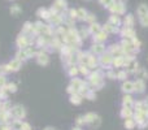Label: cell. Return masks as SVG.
Instances as JSON below:
<instances>
[{"instance_id":"34","label":"cell","mask_w":148,"mask_h":130,"mask_svg":"<svg viewBox=\"0 0 148 130\" xmlns=\"http://www.w3.org/2000/svg\"><path fill=\"white\" fill-rule=\"evenodd\" d=\"M86 21H88L90 23H94V22H95V16H94V14H87Z\"/></svg>"},{"instance_id":"31","label":"cell","mask_w":148,"mask_h":130,"mask_svg":"<svg viewBox=\"0 0 148 130\" xmlns=\"http://www.w3.org/2000/svg\"><path fill=\"white\" fill-rule=\"evenodd\" d=\"M78 72H79V70L75 68V66H70V68H69V74H70L72 77H75L77 74H78Z\"/></svg>"},{"instance_id":"12","label":"cell","mask_w":148,"mask_h":130,"mask_svg":"<svg viewBox=\"0 0 148 130\" xmlns=\"http://www.w3.org/2000/svg\"><path fill=\"white\" fill-rule=\"evenodd\" d=\"M104 46H103L101 43H95L94 46L91 47V51L94 52V54H103L104 52Z\"/></svg>"},{"instance_id":"36","label":"cell","mask_w":148,"mask_h":130,"mask_svg":"<svg viewBox=\"0 0 148 130\" xmlns=\"http://www.w3.org/2000/svg\"><path fill=\"white\" fill-rule=\"evenodd\" d=\"M100 3H101L104 7H109V5L113 3V0H100Z\"/></svg>"},{"instance_id":"21","label":"cell","mask_w":148,"mask_h":130,"mask_svg":"<svg viewBox=\"0 0 148 130\" xmlns=\"http://www.w3.org/2000/svg\"><path fill=\"white\" fill-rule=\"evenodd\" d=\"M81 102H82V95L73 94L70 96V103H73V104H81Z\"/></svg>"},{"instance_id":"9","label":"cell","mask_w":148,"mask_h":130,"mask_svg":"<svg viewBox=\"0 0 148 130\" xmlns=\"http://www.w3.org/2000/svg\"><path fill=\"white\" fill-rule=\"evenodd\" d=\"M139 17H144V16H148V5L147 4H140L136 9Z\"/></svg>"},{"instance_id":"8","label":"cell","mask_w":148,"mask_h":130,"mask_svg":"<svg viewBox=\"0 0 148 130\" xmlns=\"http://www.w3.org/2000/svg\"><path fill=\"white\" fill-rule=\"evenodd\" d=\"M136 70H138V63L133 59L127 65H126V72H127V73H135Z\"/></svg>"},{"instance_id":"1","label":"cell","mask_w":148,"mask_h":130,"mask_svg":"<svg viewBox=\"0 0 148 130\" xmlns=\"http://www.w3.org/2000/svg\"><path fill=\"white\" fill-rule=\"evenodd\" d=\"M108 8H109L110 12L116 13V14H122V13H125V5L120 1H116V3L113 1Z\"/></svg>"},{"instance_id":"46","label":"cell","mask_w":148,"mask_h":130,"mask_svg":"<svg viewBox=\"0 0 148 130\" xmlns=\"http://www.w3.org/2000/svg\"><path fill=\"white\" fill-rule=\"evenodd\" d=\"M0 130H1V126H0Z\"/></svg>"},{"instance_id":"17","label":"cell","mask_w":148,"mask_h":130,"mask_svg":"<svg viewBox=\"0 0 148 130\" xmlns=\"http://www.w3.org/2000/svg\"><path fill=\"white\" fill-rule=\"evenodd\" d=\"M103 29H104L105 33H118V28H117V26H113L112 23H109V22H108Z\"/></svg>"},{"instance_id":"19","label":"cell","mask_w":148,"mask_h":130,"mask_svg":"<svg viewBox=\"0 0 148 130\" xmlns=\"http://www.w3.org/2000/svg\"><path fill=\"white\" fill-rule=\"evenodd\" d=\"M100 31H101V26H100L99 23H96V22L91 23V26H90V33L97 34V33H100Z\"/></svg>"},{"instance_id":"20","label":"cell","mask_w":148,"mask_h":130,"mask_svg":"<svg viewBox=\"0 0 148 130\" xmlns=\"http://www.w3.org/2000/svg\"><path fill=\"white\" fill-rule=\"evenodd\" d=\"M109 23H112L113 26H120V25H121V20H120V17H118V14H113V16H110V18H109Z\"/></svg>"},{"instance_id":"30","label":"cell","mask_w":148,"mask_h":130,"mask_svg":"<svg viewBox=\"0 0 148 130\" xmlns=\"http://www.w3.org/2000/svg\"><path fill=\"white\" fill-rule=\"evenodd\" d=\"M140 20V25L144 26V28H148V16H144V17H139Z\"/></svg>"},{"instance_id":"4","label":"cell","mask_w":148,"mask_h":130,"mask_svg":"<svg viewBox=\"0 0 148 130\" xmlns=\"http://www.w3.org/2000/svg\"><path fill=\"white\" fill-rule=\"evenodd\" d=\"M121 89H122V91L126 92V94H131V92L134 91V82L123 81V83H122V86H121Z\"/></svg>"},{"instance_id":"40","label":"cell","mask_w":148,"mask_h":130,"mask_svg":"<svg viewBox=\"0 0 148 130\" xmlns=\"http://www.w3.org/2000/svg\"><path fill=\"white\" fill-rule=\"evenodd\" d=\"M21 130H30V125H29V124L22 122V129Z\"/></svg>"},{"instance_id":"28","label":"cell","mask_w":148,"mask_h":130,"mask_svg":"<svg viewBox=\"0 0 148 130\" xmlns=\"http://www.w3.org/2000/svg\"><path fill=\"white\" fill-rule=\"evenodd\" d=\"M100 124H101V120H100V117H99V116H97V117L95 118V120L92 121L91 124H90V126H91V128H99V126H100Z\"/></svg>"},{"instance_id":"15","label":"cell","mask_w":148,"mask_h":130,"mask_svg":"<svg viewBox=\"0 0 148 130\" xmlns=\"http://www.w3.org/2000/svg\"><path fill=\"white\" fill-rule=\"evenodd\" d=\"M17 46L20 47V50L26 48V47H27V39H26V36H22V35H21L20 38L17 39Z\"/></svg>"},{"instance_id":"26","label":"cell","mask_w":148,"mask_h":130,"mask_svg":"<svg viewBox=\"0 0 148 130\" xmlns=\"http://www.w3.org/2000/svg\"><path fill=\"white\" fill-rule=\"evenodd\" d=\"M127 72L126 70H121V72H118L117 73V78L118 79H121V81H126V78H127Z\"/></svg>"},{"instance_id":"38","label":"cell","mask_w":148,"mask_h":130,"mask_svg":"<svg viewBox=\"0 0 148 130\" xmlns=\"http://www.w3.org/2000/svg\"><path fill=\"white\" fill-rule=\"evenodd\" d=\"M107 76H108V78H110V79H114V78H117V76H116L113 72H108L107 73Z\"/></svg>"},{"instance_id":"41","label":"cell","mask_w":148,"mask_h":130,"mask_svg":"<svg viewBox=\"0 0 148 130\" xmlns=\"http://www.w3.org/2000/svg\"><path fill=\"white\" fill-rule=\"evenodd\" d=\"M4 85H5V77L0 76V86H4Z\"/></svg>"},{"instance_id":"10","label":"cell","mask_w":148,"mask_h":130,"mask_svg":"<svg viewBox=\"0 0 148 130\" xmlns=\"http://www.w3.org/2000/svg\"><path fill=\"white\" fill-rule=\"evenodd\" d=\"M122 103H123V107H127V108H131V105L134 104V100H133V96L130 94H126L122 99Z\"/></svg>"},{"instance_id":"25","label":"cell","mask_w":148,"mask_h":130,"mask_svg":"<svg viewBox=\"0 0 148 130\" xmlns=\"http://www.w3.org/2000/svg\"><path fill=\"white\" fill-rule=\"evenodd\" d=\"M96 117H97V115H95V113H87L84 116V121H86V124H91Z\"/></svg>"},{"instance_id":"39","label":"cell","mask_w":148,"mask_h":130,"mask_svg":"<svg viewBox=\"0 0 148 130\" xmlns=\"http://www.w3.org/2000/svg\"><path fill=\"white\" fill-rule=\"evenodd\" d=\"M77 124H78V125L86 124V121H84V117H78V118H77Z\"/></svg>"},{"instance_id":"23","label":"cell","mask_w":148,"mask_h":130,"mask_svg":"<svg viewBox=\"0 0 148 130\" xmlns=\"http://www.w3.org/2000/svg\"><path fill=\"white\" fill-rule=\"evenodd\" d=\"M134 25V17L131 14H127L125 17V26L126 28H131Z\"/></svg>"},{"instance_id":"44","label":"cell","mask_w":148,"mask_h":130,"mask_svg":"<svg viewBox=\"0 0 148 130\" xmlns=\"http://www.w3.org/2000/svg\"><path fill=\"white\" fill-rule=\"evenodd\" d=\"M44 130H53L52 128H47V129H44Z\"/></svg>"},{"instance_id":"45","label":"cell","mask_w":148,"mask_h":130,"mask_svg":"<svg viewBox=\"0 0 148 130\" xmlns=\"http://www.w3.org/2000/svg\"><path fill=\"white\" fill-rule=\"evenodd\" d=\"M73 130H82V129H79V128H74Z\"/></svg>"},{"instance_id":"22","label":"cell","mask_w":148,"mask_h":130,"mask_svg":"<svg viewBox=\"0 0 148 130\" xmlns=\"http://www.w3.org/2000/svg\"><path fill=\"white\" fill-rule=\"evenodd\" d=\"M112 64L114 65L116 68H121V66L123 65V56H121V57H113Z\"/></svg>"},{"instance_id":"11","label":"cell","mask_w":148,"mask_h":130,"mask_svg":"<svg viewBox=\"0 0 148 130\" xmlns=\"http://www.w3.org/2000/svg\"><path fill=\"white\" fill-rule=\"evenodd\" d=\"M36 59H38V63L40 65H47L48 64V56H47V54H44V52H39Z\"/></svg>"},{"instance_id":"16","label":"cell","mask_w":148,"mask_h":130,"mask_svg":"<svg viewBox=\"0 0 148 130\" xmlns=\"http://www.w3.org/2000/svg\"><path fill=\"white\" fill-rule=\"evenodd\" d=\"M121 116H122L123 118H130L131 116H133V111H131V108L123 107L122 109H121Z\"/></svg>"},{"instance_id":"5","label":"cell","mask_w":148,"mask_h":130,"mask_svg":"<svg viewBox=\"0 0 148 130\" xmlns=\"http://www.w3.org/2000/svg\"><path fill=\"white\" fill-rule=\"evenodd\" d=\"M121 35H122L123 38L133 39V38H135V31H134L131 28H126V26H125V28L121 30Z\"/></svg>"},{"instance_id":"37","label":"cell","mask_w":148,"mask_h":130,"mask_svg":"<svg viewBox=\"0 0 148 130\" xmlns=\"http://www.w3.org/2000/svg\"><path fill=\"white\" fill-rule=\"evenodd\" d=\"M69 17H70V18H77V10L70 9V10H69Z\"/></svg>"},{"instance_id":"7","label":"cell","mask_w":148,"mask_h":130,"mask_svg":"<svg viewBox=\"0 0 148 130\" xmlns=\"http://www.w3.org/2000/svg\"><path fill=\"white\" fill-rule=\"evenodd\" d=\"M105 41H107V33H105V31H100V33L94 35L95 43H103V42H105Z\"/></svg>"},{"instance_id":"18","label":"cell","mask_w":148,"mask_h":130,"mask_svg":"<svg viewBox=\"0 0 148 130\" xmlns=\"http://www.w3.org/2000/svg\"><path fill=\"white\" fill-rule=\"evenodd\" d=\"M135 74L138 76L139 79H142V81H144V79L148 78V73H147L146 69H138V70L135 72Z\"/></svg>"},{"instance_id":"35","label":"cell","mask_w":148,"mask_h":130,"mask_svg":"<svg viewBox=\"0 0 148 130\" xmlns=\"http://www.w3.org/2000/svg\"><path fill=\"white\" fill-rule=\"evenodd\" d=\"M7 87H8V91H12V92H14L16 90H17V87H16L14 83H9Z\"/></svg>"},{"instance_id":"13","label":"cell","mask_w":148,"mask_h":130,"mask_svg":"<svg viewBox=\"0 0 148 130\" xmlns=\"http://www.w3.org/2000/svg\"><path fill=\"white\" fill-rule=\"evenodd\" d=\"M9 69L10 70H18V69L21 68V60L20 59H14L13 61H10L9 63Z\"/></svg>"},{"instance_id":"42","label":"cell","mask_w":148,"mask_h":130,"mask_svg":"<svg viewBox=\"0 0 148 130\" xmlns=\"http://www.w3.org/2000/svg\"><path fill=\"white\" fill-rule=\"evenodd\" d=\"M118 1H120V3H122V4H125V3L127 1V0H118Z\"/></svg>"},{"instance_id":"43","label":"cell","mask_w":148,"mask_h":130,"mask_svg":"<svg viewBox=\"0 0 148 130\" xmlns=\"http://www.w3.org/2000/svg\"><path fill=\"white\" fill-rule=\"evenodd\" d=\"M144 103L147 104V107H148V98H146V100H144Z\"/></svg>"},{"instance_id":"6","label":"cell","mask_w":148,"mask_h":130,"mask_svg":"<svg viewBox=\"0 0 148 130\" xmlns=\"http://www.w3.org/2000/svg\"><path fill=\"white\" fill-rule=\"evenodd\" d=\"M144 89H146L144 81H142V79H136V81L134 82V91H136V92H139V94H142V92L144 91Z\"/></svg>"},{"instance_id":"2","label":"cell","mask_w":148,"mask_h":130,"mask_svg":"<svg viewBox=\"0 0 148 130\" xmlns=\"http://www.w3.org/2000/svg\"><path fill=\"white\" fill-rule=\"evenodd\" d=\"M10 115H13L16 118H22L25 116V109L21 105H14L12 108V111H10Z\"/></svg>"},{"instance_id":"14","label":"cell","mask_w":148,"mask_h":130,"mask_svg":"<svg viewBox=\"0 0 148 130\" xmlns=\"http://www.w3.org/2000/svg\"><path fill=\"white\" fill-rule=\"evenodd\" d=\"M136 126V122H135V120L134 118H125V128L126 129H129V130H133L134 128Z\"/></svg>"},{"instance_id":"3","label":"cell","mask_w":148,"mask_h":130,"mask_svg":"<svg viewBox=\"0 0 148 130\" xmlns=\"http://www.w3.org/2000/svg\"><path fill=\"white\" fill-rule=\"evenodd\" d=\"M112 61H113V56L109 54V52L104 54L101 57H100V60H99V63L103 66H110V65H112Z\"/></svg>"},{"instance_id":"24","label":"cell","mask_w":148,"mask_h":130,"mask_svg":"<svg viewBox=\"0 0 148 130\" xmlns=\"http://www.w3.org/2000/svg\"><path fill=\"white\" fill-rule=\"evenodd\" d=\"M86 17H87V12L83 8L77 10V18H79V20H86Z\"/></svg>"},{"instance_id":"33","label":"cell","mask_w":148,"mask_h":130,"mask_svg":"<svg viewBox=\"0 0 148 130\" xmlns=\"http://www.w3.org/2000/svg\"><path fill=\"white\" fill-rule=\"evenodd\" d=\"M79 72H81L82 74H84V76H86V74H88V68H87V65H82L81 69H79Z\"/></svg>"},{"instance_id":"27","label":"cell","mask_w":148,"mask_h":130,"mask_svg":"<svg viewBox=\"0 0 148 130\" xmlns=\"http://www.w3.org/2000/svg\"><path fill=\"white\" fill-rule=\"evenodd\" d=\"M88 33H90V29H84V28H82L81 30H79L78 35H79V38H87Z\"/></svg>"},{"instance_id":"32","label":"cell","mask_w":148,"mask_h":130,"mask_svg":"<svg viewBox=\"0 0 148 130\" xmlns=\"http://www.w3.org/2000/svg\"><path fill=\"white\" fill-rule=\"evenodd\" d=\"M12 126H13V129L14 130H21L22 129V122H21V121H14Z\"/></svg>"},{"instance_id":"29","label":"cell","mask_w":148,"mask_h":130,"mask_svg":"<svg viewBox=\"0 0 148 130\" xmlns=\"http://www.w3.org/2000/svg\"><path fill=\"white\" fill-rule=\"evenodd\" d=\"M22 10H21V8L18 7V5H13L12 8H10V13H12L13 16H16V14H18V13H21Z\"/></svg>"}]
</instances>
